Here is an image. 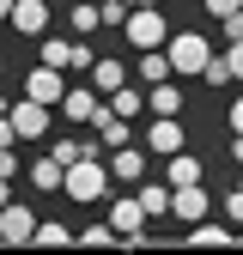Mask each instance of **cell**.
Segmentation results:
<instances>
[{
	"mask_svg": "<svg viewBox=\"0 0 243 255\" xmlns=\"http://www.w3.org/2000/svg\"><path fill=\"white\" fill-rule=\"evenodd\" d=\"M110 164H104V158L98 152H85V158H73V164H67V176H61V195H67L73 207H91V201H104L110 195Z\"/></svg>",
	"mask_w": 243,
	"mask_h": 255,
	"instance_id": "cell-1",
	"label": "cell"
},
{
	"mask_svg": "<svg viewBox=\"0 0 243 255\" xmlns=\"http://www.w3.org/2000/svg\"><path fill=\"white\" fill-rule=\"evenodd\" d=\"M122 37H128L134 49H164L170 43V24L158 12V0H146V6H128V24H122Z\"/></svg>",
	"mask_w": 243,
	"mask_h": 255,
	"instance_id": "cell-2",
	"label": "cell"
},
{
	"mask_svg": "<svg viewBox=\"0 0 243 255\" xmlns=\"http://www.w3.org/2000/svg\"><path fill=\"white\" fill-rule=\"evenodd\" d=\"M164 55H170V67H176V73H195V79H201V73H207V61H213V43L201 37V30H176V37L164 43Z\"/></svg>",
	"mask_w": 243,
	"mask_h": 255,
	"instance_id": "cell-3",
	"label": "cell"
},
{
	"mask_svg": "<svg viewBox=\"0 0 243 255\" xmlns=\"http://www.w3.org/2000/svg\"><path fill=\"white\" fill-rule=\"evenodd\" d=\"M30 237H37V207L6 201L0 207V243H30Z\"/></svg>",
	"mask_w": 243,
	"mask_h": 255,
	"instance_id": "cell-4",
	"label": "cell"
},
{
	"mask_svg": "<svg viewBox=\"0 0 243 255\" xmlns=\"http://www.w3.org/2000/svg\"><path fill=\"white\" fill-rule=\"evenodd\" d=\"M55 110L67 116V122H91V116L104 110V91H98V85H67V91H61V104H55Z\"/></svg>",
	"mask_w": 243,
	"mask_h": 255,
	"instance_id": "cell-5",
	"label": "cell"
},
{
	"mask_svg": "<svg viewBox=\"0 0 243 255\" xmlns=\"http://www.w3.org/2000/svg\"><path fill=\"white\" fill-rule=\"evenodd\" d=\"M61 91H67V73L49 67V61L24 73V98H37V104H61Z\"/></svg>",
	"mask_w": 243,
	"mask_h": 255,
	"instance_id": "cell-6",
	"label": "cell"
},
{
	"mask_svg": "<svg viewBox=\"0 0 243 255\" xmlns=\"http://www.w3.org/2000/svg\"><path fill=\"white\" fill-rule=\"evenodd\" d=\"M49 110H55V104L18 98V104H12V128H18V140H43V134H49Z\"/></svg>",
	"mask_w": 243,
	"mask_h": 255,
	"instance_id": "cell-7",
	"label": "cell"
},
{
	"mask_svg": "<svg viewBox=\"0 0 243 255\" xmlns=\"http://www.w3.org/2000/svg\"><path fill=\"white\" fill-rule=\"evenodd\" d=\"M170 219H182V225L207 219V188H201V182H182V188H170Z\"/></svg>",
	"mask_w": 243,
	"mask_h": 255,
	"instance_id": "cell-8",
	"label": "cell"
},
{
	"mask_svg": "<svg viewBox=\"0 0 243 255\" xmlns=\"http://www.w3.org/2000/svg\"><path fill=\"white\" fill-rule=\"evenodd\" d=\"M61 176H67V164H61L55 152H43V158H30V164H24V182L43 188V195H61Z\"/></svg>",
	"mask_w": 243,
	"mask_h": 255,
	"instance_id": "cell-9",
	"label": "cell"
},
{
	"mask_svg": "<svg viewBox=\"0 0 243 255\" xmlns=\"http://www.w3.org/2000/svg\"><path fill=\"white\" fill-rule=\"evenodd\" d=\"M110 225L122 231V243H140V237H146V207H140V195H134V201H116V207H110Z\"/></svg>",
	"mask_w": 243,
	"mask_h": 255,
	"instance_id": "cell-10",
	"label": "cell"
},
{
	"mask_svg": "<svg viewBox=\"0 0 243 255\" xmlns=\"http://www.w3.org/2000/svg\"><path fill=\"white\" fill-rule=\"evenodd\" d=\"M91 128H98V140H104L110 152H116V146H128V140H134V122H128V116H116L110 104H104L98 116H91Z\"/></svg>",
	"mask_w": 243,
	"mask_h": 255,
	"instance_id": "cell-11",
	"label": "cell"
},
{
	"mask_svg": "<svg viewBox=\"0 0 243 255\" xmlns=\"http://www.w3.org/2000/svg\"><path fill=\"white\" fill-rule=\"evenodd\" d=\"M146 146L158 152V158L182 152V122H176V116H152V128H146Z\"/></svg>",
	"mask_w": 243,
	"mask_h": 255,
	"instance_id": "cell-12",
	"label": "cell"
},
{
	"mask_svg": "<svg viewBox=\"0 0 243 255\" xmlns=\"http://www.w3.org/2000/svg\"><path fill=\"white\" fill-rule=\"evenodd\" d=\"M6 24L18 30V37H43V30H49V6H43V0H18Z\"/></svg>",
	"mask_w": 243,
	"mask_h": 255,
	"instance_id": "cell-13",
	"label": "cell"
},
{
	"mask_svg": "<svg viewBox=\"0 0 243 255\" xmlns=\"http://www.w3.org/2000/svg\"><path fill=\"white\" fill-rule=\"evenodd\" d=\"M104 164H110V176H116V182H140V176H146V152H134V146H116Z\"/></svg>",
	"mask_w": 243,
	"mask_h": 255,
	"instance_id": "cell-14",
	"label": "cell"
},
{
	"mask_svg": "<svg viewBox=\"0 0 243 255\" xmlns=\"http://www.w3.org/2000/svg\"><path fill=\"white\" fill-rule=\"evenodd\" d=\"M146 110H152V116H182V85H176V73L146 91Z\"/></svg>",
	"mask_w": 243,
	"mask_h": 255,
	"instance_id": "cell-15",
	"label": "cell"
},
{
	"mask_svg": "<svg viewBox=\"0 0 243 255\" xmlns=\"http://www.w3.org/2000/svg\"><path fill=\"white\" fill-rule=\"evenodd\" d=\"M207 170H201V158L195 152H170V164H164V182L170 188H182V182H201Z\"/></svg>",
	"mask_w": 243,
	"mask_h": 255,
	"instance_id": "cell-16",
	"label": "cell"
},
{
	"mask_svg": "<svg viewBox=\"0 0 243 255\" xmlns=\"http://www.w3.org/2000/svg\"><path fill=\"white\" fill-rule=\"evenodd\" d=\"M110 110L128 116V122H140V116H146V91H140V85H116V91H110Z\"/></svg>",
	"mask_w": 243,
	"mask_h": 255,
	"instance_id": "cell-17",
	"label": "cell"
},
{
	"mask_svg": "<svg viewBox=\"0 0 243 255\" xmlns=\"http://www.w3.org/2000/svg\"><path fill=\"white\" fill-rule=\"evenodd\" d=\"M170 73H176V67H170L164 49H140V79H146V85H158V79H170Z\"/></svg>",
	"mask_w": 243,
	"mask_h": 255,
	"instance_id": "cell-18",
	"label": "cell"
},
{
	"mask_svg": "<svg viewBox=\"0 0 243 255\" xmlns=\"http://www.w3.org/2000/svg\"><path fill=\"white\" fill-rule=\"evenodd\" d=\"M91 85H98L104 98H110L116 85H128V73H122V61H91Z\"/></svg>",
	"mask_w": 243,
	"mask_h": 255,
	"instance_id": "cell-19",
	"label": "cell"
},
{
	"mask_svg": "<svg viewBox=\"0 0 243 255\" xmlns=\"http://www.w3.org/2000/svg\"><path fill=\"white\" fill-rule=\"evenodd\" d=\"M43 61L67 73V67H73V37H49V30H43Z\"/></svg>",
	"mask_w": 243,
	"mask_h": 255,
	"instance_id": "cell-20",
	"label": "cell"
},
{
	"mask_svg": "<svg viewBox=\"0 0 243 255\" xmlns=\"http://www.w3.org/2000/svg\"><path fill=\"white\" fill-rule=\"evenodd\" d=\"M140 207H146V219H164L170 213V182H146L140 188Z\"/></svg>",
	"mask_w": 243,
	"mask_h": 255,
	"instance_id": "cell-21",
	"label": "cell"
},
{
	"mask_svg": "<svg viewBox=\"0 0 243 255\" xmlns=\"http://www.w3.org/2000/svg\"><path fill=\"white\" fill-rule=\"evenodd\" d=\"M189 243H195V249H225V243H231V225H195Z\"/></svg>",
	"mask_w": 243,
	"mask_h": 255,
	"instance_id": "cell-22",
	"label": "cell"
},
{
	"mask_svg": "<svg viewBox=\"0 0 243 255\" xmlns=\"http://www.w3.org/2000/svg\"><path fill=\"white\" fill-rule=\"evenodd\" d=\"M30 243H73V225H55V219H37V237H30Z\"/></svg>",
	"mask_w": 243,
	"mask_h": 255,
	"instance_id": "cell-23",
	"label": "cell"
},
{
	"mask_svg": "<svg viewBox=\"0 0 243 255\" xmlns=\"http://www.w3.org/2000/svg\"><path fill=\"white\" fill-rule=\"evenodd\" d=\"M91 30H104V12L98 6H73V37H91Z\"/></svg>",
	"mask_w": 243,
	"mask_h": 255,
	"instance_id": "cell-24",
	"label": "cell"
},
{
	"mask_svg": "<svg viewBox=\"0 0 243 255\" xmlns=\"http://www.w3.org/2000/svg\"><path fill=\"white\" fill-rule=\"evenodd\" d=\"M98 12H104V30H122V24H128V6H122V0H104Z\"/></svg>",
	"mask_w": 243,
	"mask_h": 255,
	"instance_id": "cell-25",
	"label": "cell"
},
{
	"mask_svg": "<svg viewBox=\"0 0 243 255\" xmlns=\"http://www.w3.org/2000/svg\"><path fill=\"white\" fill-rule=\"evenodd\" d=\"M91 61H98V55H91V43L73 37V67H67V73H91Z\"/></svg>",
	"mask_w": 243,
	"mask_h": 255,
	"instance_id": "cell-26",
	"label": "cell"
},
{
	"mask_svg": "<svg viewBox=\"0 0 243 255\" xmlns=\"http://www.w3.org/2000/svg\"><path fill=\"white\" fill-rule=\"evenodd\" d=\"M116 237H122V231L110 225V219H104V225H85V231H79V243H116Z\"/></svg>",
	"mask_w": 243,
	"mask_h": 255,
	"instance_id": "cell-27",
	"label": "cell"
},
{
	"mask_svg": "<svg viewBox=\"0 0 243 255\" xmlns=\"http://www.w3.org/2000/svg\"><path fill=\"white\" fill-rule=\"evenodd\" d=\"M219 37H225V43H243V6H237V12H225V18H219Z\"/></svg>",
	"mask_w": 243,
	"mask_h": 255,
	"instance_id": "cell-28",
	"label": "cell"
},
{
	"mask_svg": "<svg viewBox=\"0 0 243 255\" xmlns=\"http://www.w3.org/2000/svg\"><path fill=\"white\" fill-rule=\"evenodd\" d=\"M219 61H225V73H231V79H243V43H225Z\"/></svg>",
	"mask_w": 243,
	"mask_h": 255,
	"instance_id": "cell-29",
	"label": "cell"
},
{
	"mask_svg": "<svg viewBox=\"0 0 243 255\" xmlns=\"http://www.w3.org/2000/svg\"><path fill=\"white\" fill-rule=\"evenodd\" d=\"M225 219H237V225H243V182H237L231 195H225Z\"/></svg>",
	"mask_w": 243,
	"mask_h": 255,
	"instance_id": "cell-30",
	"label": "cell"
},
{
	"mask_svg": "<svg viewBox=\"0 0 243 255\" xmlns=\"http://www.w3.org/2000/svg\"><path fill=\"white\" fill-rule=\"evenodd\" d=\"M0 146H18V128H12V110H0Z\"/></svg>",
	"mask_w": 243,
	"mask_h": 255,
	"instance_id": "cell-31",
	"label": "cell"
},
{
	"mask_svg": "<svg viewBox=\"0 0 243 255\" xmlns=\"http://www.w3.org/2000/svg\"><path fill=\"white\" fill-rule=\"evenodd\" d=\"M201 6H207L213 18H225V12H237V6H243V0H201Z\"/></svg>",
	"mask_w": 243,
	"mask_h": 255,
	"instance_id": "cell-32",
	"label": "cell"
},
{
	"mask_svg": "<svg viewBox=\"0 0 243 255\" xmlns=\"http://www.w3.org/2000/svg\"><path fill=\"white\" fill-rule=\"evenodd\" d=\"M0 176H18V152L12 146H0Z\"/></svg>",
	"mask_w": 243,
	"mask_h": 255,
	"instance_id": "cell-33",
	"label": "cell"
},
{
	"mask_svg": "<svg viewBox=\"0 0 243 255\" xmlns=\"http://www.w3.org/2000/svg\"><path fill=\"white\" fill-rule=\"evenodd\" d=\"M231 134H243V98L231 104Z\"/></svg>",
	"mask_w": 243,
	"mask_h": 255,
	"instance_id": "cell-34",
	"label": "cell"
},
{
	"mask_svg": "<svg viewBox=\"0 0 243 255\" xmlns=\"http://www.w3.org/2000/svg\"><path fill=\"white\" fill-rule=\"evenodd\" d=\"M12 201V176H0V207H6Z\"/></svg>",
	"mask_w": 243,
	"mask_h": 255,
	"instance_id": "cell-35",
	"label": "cell"
},
{
	"mask_svg": "<svg viewBox=\"0 0 243 255\" xmlns=\"http://www.w3.org/2000/svg\"><path fill=\"white\" fill-rule=\"evenodd\" d=\"M231 158H237V164H243V134H231Z\"/></svg>",
	"mask_w": 243,
	"mask_h": 255,
	"instance_id": "cell-36",
	"label": "cell"
},
{
	"mask_svg": "<svg viewBox=\"0 0 243 255\" xmlns=\"http://www.w3.org/2000/svg\"><path fill=\"white\" fill-rule=\"evenodd\" d=\"M12 6H18V0H0V24H6V18H12Z\"/></svg>",
	"mask_w": 243,
	"mask_h": 255,
	"instance_id": "cell-37",
	"label": "cell"
},
{
	"mask_svg": "<svg viewBox=\"0 0 243 255\" xmlns=\"http://www.w3.org/2000/svg\"><path fill=\"white\" fill-rule=\"evenodd\" d=\"M122 6H146V0H122Z\"/></svg>",
	"mask_w": 243,
	"mask_h": 255,
	"instance_id": "cell-38",
	"label": "cell"
},
{
	"mask_svg": "<svg viewBox=\"0 0 243 255\" xmlns=\"http://www.w3.org/2000/svg\"><path fill=\"white\" fill-rule=\"evenodd\" d=\"M158 6H164V0H158Z\"/></svg>",
	"mask_w": 243,
	"mask_h": 255,
	"instance_id": "cell-39",
	"label": "cell"
}]
</instances>
